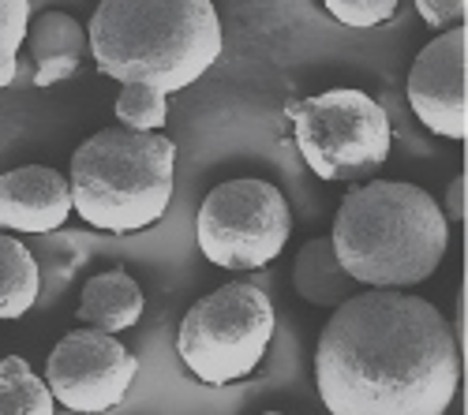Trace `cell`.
<instances>
[{
	"label": "cell",
	"instance_id": "1",
	"mask_svg": "<svg viewBox=\"0 0 468 415\" xmlns=\"http://www.w3.org/2000/svg\"><path fill=\"white\" fill-rule=\"evenodd\" d=\"M315 386L330 415H446L461 386L457 333L420 296L356 292L323 326Z\"/></svg>",
	"mask_w": 468,
	"mask_h": 415
},
{
	"label": "cell",
	"instance_id": "2",
	"mask_svg": "<svg viewBox=\"0 0 468 415\" xmlns=\"http://www.w3.org/2000/svg\"><path fill=\"white\" fill-rule=\"evenodd\" d=\"M214 0H101L87 26V49L121 87L176 94L221 60Z\"/></svg>",
	"mask_w": 468,
	"mask_h": 415
},
{
	"label": "cell",
	"instance_id": "3",
	"mask_svg": "<svg viewBox=\"0 0 468 415\" xmlns=\"http://www.w3.org/2000/svg\"><path fill=\"white\" fill-rule=\"evenodd\" d=\"M330 247L356 285L405 292L439 270L450 247V224L423 187L367 180L341 199Z\"/></svg>",
	"mask_w": 468,
	"mask_h": 415
},
{
	"label": "cell",
	"instance_id": "4",
	"mask_svg": "<svg viewBox=\"0 0 468 415\" xmlns=\"http://www.w3.org/2000/svg\"><path fill=\"white\" fill-rule=\"evenodd\" d=\"M176 146L162 131L101 128L71 154V210L90 229L128 236L158 224L176 192Z\"/></svg>",
	"mask_w": 468,
	"mask_h": 415
},
{
	"label": "cell",
	"instance_id": "5",
	"mask_svg": "<svg viewBox=\"0 0 468 415\" xmlns=\"http://www.w3.org/2000/svg\"><path fill=\"white\" fill-rule=\"evenodd\" d=\"M285 117L292 120V139L303 165L326 183H367L389 158V142H394L389 117L364 90L337 87L315 98H292Z\"/></svg>",
	"mask_w": 468,
	"mask_h": 415
},
{
	"label": "cell",
	"instance_id": "6",
	"mask_svg": "<svg viewBox=\"0 0 468 415\" xmlns=\"http://www.w3.org/2000/svg\"><path fill=\"white\" fill-rule=\"evenodd\" d=\"M270 341H274V304L248 281H229L203 296L176 329L180 363L203 386L251 379L266 359Z\"/></svg>",
	"mask_w": 468,
	"mask_h": 415
},
{
	"label": "cell",
	"instance_id": "7",
	"mask_svg": "<svg viewBox=\"0 0 468 415\" xmlns=\"http://www.w3.org/2000/svg\"><path fill=\"white\" fill-rule=\"evenodd\" d=\"M292 236V210L270 180H225L203 199L195 240L207 262L221 270H262Z\"/></svg>",
	"mask_w": 468,
	"mask_h": 415
},
{
	"label": "cell",
	"instance_id": "8",
	"mask_svg": "<svg viewBox=\"0 0 468 415\" xmlns=\"http://www.w3.org/2000/svg\"><path fill=\"white\" fill-rule=\"evenodd\" d=\"M139 374V359L101 329H71L49 352L46 386L57 404L80 415L121 408Z\"/></svg>",
	"mask_w": 468,
	"mask_h": 415
},
{
	"label": "cell",
	"instance_id": "9",
	"mask_svg": "<svg viewBox=\"0 0 468 415\" xmlns=\"http://www.w3.org/2000/svg\"><path fill=\"white\" fill-rule=\"evenodd\" d=\"M464 26L442 30L431 46H423L409 71V105L423 128L442 139L464 142L468 105H464Z\"/></svg>",
	"mask_w": 468,
	"mask_h": 415
},
{
	"label": "cell",
	"instance_id": "10",
	"mask_svg": "<svg viewBox=\"0 0 468 415\" xmlns=\"http://www.w3.org/2000/svg\"><path fill=\"white\" fill-rule=\"evenodd\" d=\"M71 217L68 176L46 165H23L0 176V233L42 236Z\"/></svg>",
	"mask_w": 468,
	"mask_h": 415
},
{
	"label": "cell",
	"instance_id": "11",
	"mask_svg": "<svg viewBox=\"0 0 468 415\" xmlns=\"http://www.w3.org/2000/svg\"><path fill=\"white\" fill-rule=\"evenodd\" d=\"M23 46L34 60V87L49 90L80 71L87 53V26H80L68 12H42L27 26Z\"/></svg>",
	"mask_w": 468,
	"mask_h": 415
},
{
	"label": "cell",
	"instance_id": "12",
	"mask_svg": "<svg viewBox=\"0 0 468 415\" xmlns=\"http://www.w3.org/2000/svg\"><path fill=\"white\" fill-rule=\"evenodd\" d=\"M143 288L128 270H101L98 277L87 281L83 304H80V322L101 333H124L143 318Z\"/></svg>",
	"mask_w": 468,
	"mask_h": 415
},
{
	"label": "cell",
	"instance_id": "13",
	"mask_svg": "<svg viewBox=\"0 0 468 415\" xmlns=\"http://www.w3.org/2000/svg\"><path fill=\"white\" fill-rule=\"evenodd\" d=\"M292 285L300 292L303 304L311 307H341L348 296H356V281L341 270V262L330 247V236H315L307 240L296 254V266H292Z\"/></svg>",
	"mask_w": 468,
	"mask_h": 415
},
{
	"label": "cell",
	"instance_id": "14",
	"mask_svg": "<svg viewBox=\"0 0 468 415\" xmlns=\"http://www.w3.org/2000/svg\"><path fill=\"white\" fill-rule=\"evenodd\" d=\"M42 296V270L23 240L0 236V322L23 318Z\"/></svg>",
	"mask_w": 468,
	"mask_h": 415
},
{
	"label": "cell",
	"instance_id": "15",
	"mask_svg": "<svg viewBox=\"0 0 468 415\" xmlns=\"http://www.w3.org/2000/svg\"><path fill=\"white\" fill-rule=\"evenodd\" d=\"M57 400L23 356L0 359V415H53Z\"/></svg>",
	"mask_w": 468,
	"mask_h": 415
},
{
	"label": "cell",
	"instance_id": "16",
	"mask_svg": "<svg viewBox=\"0 0 468 415\" xmlns=\"http://www.w3.org/2000/svg\"><path fill=\"white\" fill-rule=\"evenodd\" d=\"M169 117V98L150 87H124L116 98V120L128 131H162Z\"/></svg>",
	"mask_w": 468,
	"mask_h": 415
},
{
	"label": "cell",
	"instance_id": "17",
	"mask_svg": "<svg viewBox=\"0 0 468 415\" xmlns=\"http://www.w3.org/2000/svg\"><path fill=\"white\" fill-rule=\"evenodd\" d=\"M27 26H30V0H0V90H8L19 71Z\"/></svg>",
	"mask_w": 468,
	"mask_h": 415
},
{
	"label": "cell",
	"instance_id": "18",
	"mask_svg": "<svg viewBox=\"0 0 468 415\" xmlns=\"http://www.w3.org/2000/svg\"><path fill=\"white\" fill-rule=\"evenodd\" d=\"M401 0H323V8L348 30H371L398 16Z\"/></svg>",
	"mask_w": 468,
	"mask_h": 415
},
{
	"label": "cell",
	"instance_id": "19",
	"mask_svg": "<svg viewBox=\"0 0 468 415\" xmlns=\"http://www.w3.org/2000/svg\"><path fill=\"white\" fill-rule=\"evenodd\" d=\"M464 8H468V0H416L420 19L431 26V30L464 26Z\"/></svg>",
	"mask_w": 468,
	"mask_h": 415
},
{
	"label": "cell",
	"instance_id": "20",
	"mask_svg": "<svg viewBox=\"0 0 468 415\" xmlns=\"http://www.w3.org/2000/svg\"><path fill=\"white\" fill-rule=\"evenodd\" d=\"M442 217L446 224H461L464 221V176H453L446 187V202H442Z\"/></svg>",
	"mask_w": 468,
	"mask_h": 415
},
{
	"label": "cell",
	"instance_id": "21",
	"mask_svg": "<svg viewBox=\"0 0 468 415\" xmlns=\"http://www.w3.org/2000/svg\"><path fill=\"white\" fill-rule=\"evenodd\" d=\"M266 415H282V411H266Z\"/></svg>",
	"mask_w": 468,
	"mask_h": 415
}]
</instances>
